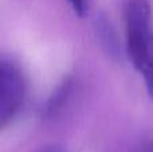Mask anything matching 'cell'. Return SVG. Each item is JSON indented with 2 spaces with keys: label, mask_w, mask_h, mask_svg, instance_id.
<instances>
[{
  "label": "cell",
  "mask_w": 153,
  "mask_h": 152,
  "mask_svg": "<svg viewBox=\"0 0 153 152\" xmlns=\"http://www.w3.org/2000/svg\"><path fill=\"white\" fill-rule=\"evenodd\" d=\"M126 51L130 62L137 69L143 54L153 37L152 8L148 0H129L125 8Z\"/></svg>",
  "instance_id": "1"
},
{
  "label": "cell",
  "mask_w": 153,
  "mask_h": 152,
  "mask_svg": "<svg viewBox=\"0 0 153 152\" xmlns=\"http://www.w3.org/2000/svg\"><path fill=\"white\" fill-rule=\"evenodd\" d=\"M26 78L12 59L0 57V129L16 118L26 100Z\"/></svg>",
  "instance_id": "2"
},
{
  "label": "cell",
  "mask_w": 153,
  "mask_h": 152,
  "mask_svg": "<svg viewBox=\"0 0 153 152\" xmlns=\"http://www.w3.org/2000/svg\"><path fill=\"white\" fill-rule=\"evenodd\" d=\"M137 70L143 74L146 92H148L149 97L153 100V37L151 38L145 51H144Z\"/></svg>",
  "instance_id": "3"
},
{
  "label": "cell",
  "mask_w": 153,
  "mask_h": 152,
  "mask_svg": "<svg viewBox=\"0 0 153 152\" xmlns=\"http://www.w3.org/2000/svg\"><path fill=\"white\" fill-rule=\"evenodd\" d=\"M76 15L83 16L89 10V0H67Z\"/></svg>",
  "instance_id": "4"
},
{
  "label": "cell",
  "mask_w": 153,
  "mask_h": 152,
  "mask_svg": "<svg viewBox=\"0 0 153 152\" xmlns=\"http://www.w3.org/2000/svg\"><path fill=\"white\" fill-rule=\"evenodd\" d=\"M137 152H153V137L146 140L145 143H143V145H140Z\"/></svg>",
  "instance_id": "5"
},
{
  "label": "cell",
  "mask_w": 153,
  "mask_h": 152,
  "mask_svg": "<svg viewBox=\"0 0 153 152\" xmlns=\"http://www.w3.org/2000/svg\"><path fill=\"white\" fill-rule=\"evenodd\" d=\"M39 152H65V150L62 147H59V145L53 144V145H47V147H45Z\"/></svg>",
  "instance_id": "6"
}]
</instances>
